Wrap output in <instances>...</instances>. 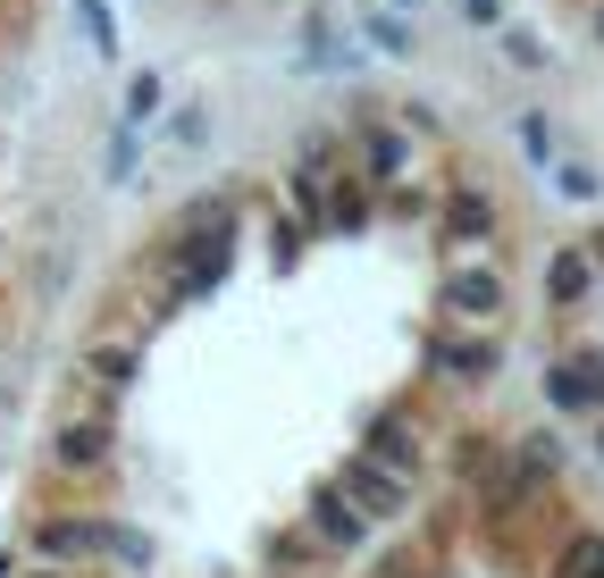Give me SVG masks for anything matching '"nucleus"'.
I'll return each mask as SVG.
<instances>
[{
  "instance_id": "1",
  "label": "nucleus",
  "mask_w": 604,
  "mask_h": 578,
  "mask_svg": "<svg viewBox=\"0 0 604 578\" xmlns=\"http://www.w3.org/2000/svg\"><path fill=\"white\" fill-rule=\"evenodd\" d=\"M151 101H160V84H151V75H134V84H127V118H134V126L151 118Z\"/></svg>"
}]
</instances>
